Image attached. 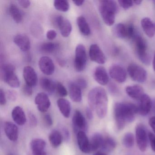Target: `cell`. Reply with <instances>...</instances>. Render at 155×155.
Masks as SVG:
<instances>
[{
	"mask_svg": "<svg viewBox=\"0 0 155 155\" xmlns=\"http://www.w3.org/2000/svg\"><path fill=\"white\" fill-rule=\"evenodd\" d=\"M138 108L136 105L128 102H117L114 105V115L118 129L122 130L127 123L134 121Z\"/></svg>",
	"mask_w": 155,
	"mask_h": 155,
	"instance_id": "6da1fadb",
	"label": "cell"
},
{
	"mask_svg": "<svg viewBox=\"0 0 155 155\" xmlns=\"http://www.w3.org/2000/svg\"><path fill=\"white\" fill-rule=\"evenodd\" d=\"M88 102L90 108L96 111L100 118H103L107 115L108 97L106 91L101 87L93 88L88 95Z\"/></svg>",
	"mask_w": 155,
	"mask_h": 155,
	"instance_id": "7a4b0ae2",
	"label": "cell"
},
{
	"mask_svg": "<svg viewBox=\"0 0 155 155\" xmlns=\"http://www.w3.org/2000/svg\"><path fill=\"white\" fill-rule=\"evenodd\" d=\"M98 9L104 23L108 26L113 25L118 10L117 2L111 0L100 1Z\"/></svg>",
	"mask_w": 155,
	"mask_h": 155,
	"instance_id": "3957f363",
	"label": "cell"
},
{
	"mask_svg": "<svg viewBox=\"0 0 155 155\" xmlns=\"http://www.w3.org/2000/svg\"><path fill=\"white\" fill-rule=\"evenodd\" d=\"M15 66L12 64H5L2 66L1 76L4 81L10 87L18 88L20 86V81L15 73Z\"/></svg>",
	"mask_w": 155,
	"mask_h": 155,
	"instance_id": "277c9868",
	"label": "cell"
},
{
	"mask_svg": "<svg viewBox=\"0 0 155 155\" xmlns=\"http://www.w3.org/2000/svg\"><path fill=\"white\" fill-rule=\"evenodd\" d=\"M135 42V48L137 55L142 63L149 65L150 59L147 51V47L145 40L139 35H136L133 38Z\"/></svg>",
	"mask_w": 155,
	"mask_h": 155,
	"instance_id": "5b68a950",
	"label": "cell"
},
{
	"mask_svg": "<svg viewBox=\"0 0 155 155\" xmlns=\"http://www.w3.org/2000/svg\"><path fill=\"white\" fill-rule=\"evenodd\" d=\"M114 36L121 39L134 38L136 36V31L132 24L125 25L122 23L115 25L112 29Z\"/></svg>",
	"mask_w": 155,
	"mask_h": 155,
	"instance_id": "8992f818",
	"label": "cell"
},
{
	"mask_svg": "<svg viewBox=\"0 0 155 155\" xmlns=\"http://www.w3.org/2000/svg\"><path fill=\"white\" fill-rule=\"evenodd\" d=\"M87 63V54L86 48L82 44H79L75 50L74 68L78 72L83 71L86 67Z\"/></svg>",
	"mask_w": 155,
	"mask_h": 155,
	"instance_id": "52a82bcc",
	"label": "cell"
},
{
	"mask_svg": "<svg viewBox=\"0 0 155 155\" xmlns=\"http://www.w3.org/2000/svg\"><path fill=\"white\" fill-rule=\"evenodd\" d=\"M127 71L130 77L134 81L144 83L147 80V71L138 65L130 64L128 67Z\"/></svg>",
	"mask_w": 155,
	"mask_h": 155,
	"instance_id": "ba28073f",
	"label": "cell"
},
{
	"mask_svg": "<svg viewBox=\"0 0 155 155\" xmlns=\"http://www.w3.org/2000/svg\"><path fill=\"white\" fill-rule=\"evenodd\" d=\"M136 137L139 149L142 151H146L147 146V136L144 126L138 124L136 127Z\"/></svg>",
	"mask_w": 155,
	"mask_h": 155,
	"instance_id": "9c48e42d",
	"label": "cell"
},
{
	"mask_svg": "<svg viewBox=\"0 0 155 155\" xmlns=\"http://www.w3.org/2000/svg\"><path fill=\"white\" fill-rule=\"evenodd\" d=\"M72 125L74 131L76 133L80 131L85 132L87 128L86 119L80 110H75L72 117Z\"/></svg>",
	"mask_w": 155,
	"mask_h": 155,
	"instance_id": "30bf717a",
	"label": "cell"
},
{
	"mask_svg": "<svg viewBox=\"0 0 155 155\" xmlns=\"http://www.w3.org/2000/svg\"><path fill=\"white\" fill-rule=\"evenodd\" d=\"M109 73L111 78L119 83H123L127 79L126 70L123 67L118 64H114L110 66Z\"/></svg>",
	"mask_w": 155,
	"mask_h": 155,
	"instance_id": "8fae6325",
	"label": "cell"
},
{
	"mask_svg": "<svg viewBox=\"0 0 155 155\" xmlns=\"http://www.w3.org/2000/svg\"><path fill=\"white\" fill-rule=\"evenodd\" d=\"M89 56L91 60L99 64L106 62V58L101 49L97 44H92L89 49Z\"/></svg>",
	"mask_w": 155,
	"mask_h": 155,
	"instance_id": "7c38bea8",
	"label": "cell"
},
{
	"mask_svg": "<svg viewBox=\"0 0 155 155\" xmlns=\"http://www.w3.org/2000/svg\"><path fill=\"white\" fill-rule=\"evenodd\" d=\"M39 67L41 72L45 75L50 76L54 73L55 66L51 58L47 56L41 57L38 62Z\"/></svg>",
	"mask_w": 155,
	"mask_h": 155,
	"instance_id": "4fadbf2b",
	"label": "cell"
},
{
	"mask_svg": "<svg viewBox=\"0 0 155 155\" xmlns=\"http://www.w3.org/2000/svg\"><path fill=\"white\" fill-rule=\"evenodd\" d=\"M35 102L39 111L42 113L47 112L51 106L49 98L46 93L40 92L35 97Z\"/></svg>",
	"mask_w": 155,
	"mask_h": 155,
	"instance_id": "5bb4252c",
	"label": "cell"
},
{
	"mask_svg": "<svg viewBox=\"0 0 155 155\" xmlns=\"http://www.w3.org/2000/svg\"><path fill=\"white\" fill-rule=\"evenodd\" d=\"M23 76L26 84L34 87L38 83V75L35 70L30 66H26L23 69Z\"/></svg>",
	"mask_w": 155,
	"mask_h": 155,
	"instance_id": "9a60e30c",
	"label": "cell"
},
{
	"mask_svg": "<svg viewBox=\"0 0 155 155\" xmlns=\"http://www.w3.org/2000/svg\"><path fill=\"white\" fill-rule=\"evenodd\" d=\"M77 141L79 148L82 152L89 153L91 152L90 142L85 132L80 131L77 133Z\"/></svg>",
	"mask_w": 155,
	"mask_h": 155,
	"instance_id": "2e32d148",
	"label": "cell"
},
{
	"mask_svg": "<svg viewBox=\"0 0 155 155\" xmlns=\"http://www.w3.org/2000/svg\"><path fill=\"white\" fill-rule=\"evenodd\" d=\"M46 147V141L42 139H34L31 142V148L33 155H47L45 150Z\"/></svg>",
	"mask_w": 155,
	"mask_h": 155,
	"instance_id": "e0dca14e",
	"label": "cell"
},
{
	"mask_svg": "<svg viewBox=\"0 0 155 155\" xmlns=\"http://www.w3.org/2000/svg\"><path fill=\"white\" fill-rule=\"evenodd\" d=\"M93 77L95 80L102 86L107 84L109 81L107 71L102 66H99L96 68L93 73Z\"/></svg>",
	"mask_w": 155,
	"mask_h": 155,
	"instance_id": "ac0fdd59",
	"label": "cell"
},
{
	"mask_svg": "<svg viewBox=\"0 0 155 155\" xmlns=\"http://www.w3.org/2000/svg\"><path fill=\"white\" fill-rule=\"evenodd\" d=\"M13 41L22 51H28L30 49V40L26 34H18L14 37Z\"/></svg>",
	"mask_w": 155,
	"mask_h": 155,
	"instance_id": "d6986e66",
	"label": "cell"
},
{
	"mask_svg": "<svg viewBox=\"0 0 155 155\" xmlns=\"http://www.w3.org/2000/svg\"><path fill=\"white\" fill-rule=\"evenodd\" d=\"M151 101L148 95L144 94L140 99V104L138 108V113L141 116L147 115L151 108Z\"/></svg>",
	"mask_w": 155,
	"mask_h": 155,
	"instance_id": "ffe728a7",
	"label": "cell"
},
{
	"mask_svg": "<svg viewBox=\"0 0 155 155\" xmlns=\"http://www.w3.org/2000/svg\"><path fill=\"white\" fill-rule=\"evenodd\" d=\"M68 87L71 99L75 102H80L82 98L81 89L76 84L75 81L70 82Z\"/></svg>",
	"mask_w": 155,
	"mask_h": 155,
	"instance_id": "44dd1931",
	"label": "cell"
},
{
	"mask_svg": "<svg viewBox=\"0 0 155 155\" xmlns=\"http://www.w3.org/2000/svg\"><path fill=\"white\" fill-rule=\"evenodd\" d=\"M4 130L7 137L12 141L18 140V127L14 123L7 121L4 126Z\"/></svg>",
	"mask_w": 155,
	"mask_h": 155,
	"instance_id": "7402d4cb",
	"label": "cell"
},
{
	"mask_svg": "<svg viewBox=\"0 0 155 155\" xmlns=\"http://www.w3.org/2000/svg\"><path fill=\"white\" fill-rule=\"evenodd\" d=\"M12 117L14 122L19 126L24 125L27 121L25 112L23 109L19 106H17L13 109Z\"/></svg>",
	"mask_w": 155,
	"mask_h": 155,
	"instance_id": "603a6c76",
	"label": "cell"
},
{
	"mask_svg": "<svg viewBox=\"0 0 155 155\" xmlns=\"http://www.w3.org/2000/svg\"><path fill=\"white\" fill-rule=\"evenodd\" d=\"M141 25L145 34L151 38L155 34V22H153L150 18H145L141 21Z\"/></svg>",
	"mask_w": 155,
	"mask_h": 155,
	"instance_id": "cb8c5ba5",
	"label": "cell"
},
{
	"mask_svg": "<svg viewBox=\"0 0 155 155\" xmlns=\"http://www.w3.org/2000/svg\"><path fill=\"white\" fill-rule=\"evenodd\" d=\"M104 138L103 136L99 133H95L92 135L90 140L91 152L101 149L104 143Z\"/></svg>",
	"mask_w": 155,
	"mask_h": 155,
	"instance_id": "d4e9b609",
	"label": "cell"
},
{
	"mask_svg": "<svg viewBox=\"0 0 155 155\" xmlns=\"http://www.w3.org/2000/svg\"><path fill=\"white\" fill-rule=\"evenodd\" d=\"M126 92L130 97L135 100L140 99L144 94L143 89L139 85L128 86L126 87Z\"/></svg>",
	"mask_w": 155,
	"mask_h": 155,
	"instance_id": "484cf974",
	"label": "cell"
},
{
	"mask_svg": "<svg viewBox=\"0 0 155 155\" xmlns=\"http://www.w3.org/2000/svg\"><path fill=\"white\" fill-rule=\"evenodd\" d=\"M57 105L61 113L64 117H69L71 112L70 102L65 99L60 98L57 101Z\"/></svg>",
	"mask_w": 155,
	"mask_h": 155,
	"instance_id": "4316f807",
	"label": "cell"
},
{
	"mask_svg": "<svg viewBox=\"0 0 155 155\" xmlns=\"http://www.w3.org/2000/svg\"><path fill=\"white\" fill-rule=\"evenodd\" d=\"M40 85L43 90L51 95L54 93L56 90V83L48 78H42L41 79Z\"/></svg>",
	"mask_w": 155,
	"mask_h": 155,
	"instance_id": "83f0119b",
	"label": "cell"
},
{
	"mask_svg": "<svg viewBox=\"0 0 155 155\" xmlns=\"http://www.w3.org/2000/svg\"><path fill=\"white\" fill-rule=\"evenodd\" d=\"M63 137L61 132L57 130H52L49 136V140L52 147L57 148L62 143Z\"/></svg>",
	"mask_w": 155,
	"mask_h": 155,
	"instance_id": "f1b7e54d",
	"label": "cell"
},
{
	"mask_svg": "<svg viewBox=\"0 0 155 155\" xmlns=\"http://www.w3.org/2000/svg\"><path fill=\"white\" fill-rule=\"evenodd\" d=\"M77 24L80 31L82 35L88 36L91 34V29L88 23L83 16H80L77 18Z\"/></svg>",
	"mask_w": 155,
	"mask_h": 155,
	"instance_id": "f546056e",
	"label": "cell"
},
{
	"mask_svg": "<svg viewBox=\"0 0 155 155\" xmlns=\"http://www.w3.org/2000/svg\"><path fill=\"white\" fill-rule=\"evenodd\" d=\"M9 12L12 18L15 22L20 23L23 19V14L17 5L11 4L9 7Z\"/></svg>",
	"mask_w": 155,
	"mask_h": 155,
	"instance_id": "4dcf8cb0",
	"label": "cell"
},
{
	"mask_svg": "<svg viewBox=\"0 0 155 155\" xmlns=\"http://www.w3.org/2000/svg\"><path fill=\"white\" fill-rule=\"evenodd\" d=\"M61 36L64 38H68L72 31V25L68 20L64 19L59 27Z\"/></svg>",
	"mask_w": 155,
	"mask_h": 155,
	"instance_id": "1f68e13d",
	"label": "cell"
},
{
	"mask_svg": "<svg viewBox=\"0 0 155 155\" xmlns=\"http://www.w3.org/2000/svg\"><path fill=\"white\" fill-rule=\"evenodd\" d=\"M115 140L110 137H106L104 138V143L101 150L103 151L110 152L112 151L116 147Z\"/></svg>",
	"mask_w": 155,
	"mask_h": 155,
	"instance_id": "d6a6232c",
	"label": "cell"
},
{
	"mask_svg": "<svg viewBox=\"0 0 155 155\" xmlns=\"http://www.w3.org/2000/svg\"><path fill=\"white\" fill-rule=\"evenodd\" d=\"M53 5L56 9L62 12H67L69 9V3L66 0H56Z\"/></svg>",
	"mask_w": 155,
	"mask_h": 155,
	"instance_id": "836d02e7",
	"label": "cell"
},
{
	"mask_svg": "<svg viewBox=\"0 0 155 155\" xmlns=\"http://www.w3.org/2000/svg\"><path fill=\"white\" fill-rule=\"evenodd\" d=\"M58 44L53 42H46L41 46V51L46 53H52L57 50L58 48Z\"/></svg>",
	"mask_w": 155,
	"mask_h": 155,
	"instance_id": "e575fe53",
	"label": "cell"
},
{
	"mask_svg": "<svg viewBox=\"0 0 155 155\" xmlns=\"http://www.w3.org/2000/svg\"><path fill=\"white\" fill-rule=\"evenodd\" d=\"M122 144L126 147H132L134 144V137L133 134L128 132L125 134L122 139Z\"/></svg>",
	"mask_w": 155,
	"mask_h": 155,
	"instance_id": "d590c367",
	"label": "cell"
},
{
	"mask_svg": "<svg viewBox=\"0 0 155 155\" xmlns=\"http://www.w3.org/2000/svg\"><path fill=\"white\" fill-rule=\"evenodd\" d=\"M56 91L57 93L61 97H65L68 95V92L64 85L60 82L56 84Z\"/></svg>",
	"mask_w": 155,
	"mask_h": 155,
	"instance_id": "8d00e7d4",
	"label": "cell"
},
{
	"mask_svg": "<svg viewBox=\"0 0 155 155\" xmlns=\"http://www.w3.org/2000/svg\"><path fill=\"white\" fill-rule=\"evenodd\" d=\"M120 6L125 10L129 9L134 5V2L131 0H119L118 1Z\"/></svg>",
	"mask_w": 155,
	"mask_h": 155,
	"instance_id": "74e56055",
	"label": "cell"
},
{
	"mask_svg": "<svg viewBox=\"0 0 155 155\" xmlns=\"http://www.w3.org/2000/svg\"><path fill=\"white\" fill-rule=\"evenodd\" d=\"M22 92L25 96L30 97L33 93L32 87L28 84H25L22 88Z\"/></svg>",
	"mask_w": 155,
	"mask_h": 155,
	"instance_id": "f35d334b",
	"label": "cell"
},
{
	"mask_svg": "<svg viewBox=\"0 0 155 155\" xmlns=\"http://www.w3.org/2000/svg\"><path fill=\"white\" fill-rule=\"evenodd\" d=\"M29 120V124L31 127H36L37 126V119L36 116L32 113H29L28 114Z\"/></svg>",
	"mask_w": 155,
	"mask_h": 155,
	"instance_id": "ab89813d",
	"label": "cell"
},
{
	"mask_svg": "<svg viewBox=\"0 0 155 155\" xmlns=\"http://www.w3.org/2000/svg\"><path fill=\"white\" fill-rule=\"evenodd\" d=\"M75 82L81 89L86 88L87 86V83L86 80L82 78L78 79Z\"/></svg>",
	"mask_w": 155,
	"mask_h": 155,
	"instance_id": "60d3db41",
	"label": "cell"
},
{
	"mask_svg": "<svg viewBox=\"0 0 155 155\" xmlns=\"http://www.w3.org/2000/svg\"><path fill=\"white\" fill-rule=\"evenodd\" d=\"M43 121L46 126L48 127H50L53 124V120L52 117L49 114H46L43 117Z\"/></svg>",
	"mask_w": 155,
	"mask_h": 155,
	"instance_id": "b9f144b4",
	"label": "cell"
},
{
	"mask_svg": "<svg viewBox=\"0 0 155 155\" xmlns=\"http://www.w3.org/2000/svg\"><path fill=\"white\" fill-rule=\"evenodd\" d=\"M7 96L10 100L15 101L17 100L18 95L16 91L13 90H9L7 92Z\"/></svg>",
	"mask_w": 155,
	"mask_h": 155,
	"instance_id": "7bdbcfd3",
	"label": "cell"
},
{
	"mask_svg": "<svg viewBox=\"0 0 155 155\" xmlns=\"http://www.w3.org/2000/svg\"><path fill=\"white\" fill-rule=\"evenodd\" d=\"M148 137L151 149L154 152H155V135L151 132H149L148 134Z\"/></svg>",
	"mask_w": 155,
	"mask_h": 155,
	"instance_id": "ee69618b",
	"label": "cell"
},
{
	"mask_svg": "<svg viewBox=\"0 0 155 155\" xmlns=\"http://www.w3.org/2000/svg\"><path fill=\"white\" fill-rule=\"evenodd\" d=\"M7 103L6 94L2 89H0V104L3 106Z\"/></svg>",
	"mask_w": 155,
	"mask_h": 155,
	"instance_id": "f6af8a7d",
	"label": "cell"
},
{
	"mask_svg": "<svg viewBox=\"0 0 155 155\" xmlns=\"http://www.w3.org/2000/svg\"><path fill=\"white\" fill-rule=\"evenodd\" d=\"M57 32H56L55 30H49L47 32V34H46L47 38H48V39L49 40H54V39L57 37Z\"/></svg>",
	"mask_w": 155,
	"mask_h": 155,
	"instance_id": "bcb514c9",
	"label": "cell"
},
{
	"mask_svg": "<svg viewBox=\"0 0 155 155\" xmlns=\"http://www.w3.org/2000/svg\"><path fill=\"white\" fill-rule=\"evenodd\" d=\"M18 3L24 8H28L31 5V2L28 0H20L19 1Z\"/></svg>",
	"mask_w": 155,
	"mask_h": 155,
	"instance_id": "7dc6e473",
	"label": "cell"
},
{
	"mask_svg": "<svg viewBox=\"0 0 155 155\" xmlns=\"http://www.w3.org/2000/svg\"><path fill=\"white\" fill-rule=\"evenodd\" d=\"M61 133L63 139H65V140H69L70 139V133L67 129L65 128L62 129V133Z\"/></svg>",
	"mask_w": 155,
	"mask_h": 155,
	"instance_id": "c3c4849f",
	"label": "cell"
},
{
	"mask_svg": "<svg viewBox=\"0 0 155 155\" xmlns=\"http://www.w3.org/2000/svg\"><path fill=\"white\" fill-rule=\"evenodd\" d=\"M149 124L155 134V116L151 117L149 120Z\"/></svg>",
	"mask_w": 155,
	"mask_h": 155,
	"instance_id": "681fc988",
	"label": "cell"
},
{
	"mask_svg": "<svg viewBox=\"0 0 155 155\" xmlns=\"http://www.w3.org/2000/svg\"><path fill=\"white\" fill-rule=\"evenodd\" d=\"M86 116L89 120H92L93 118L92 110L90 107H87L86 110Z\"/></svg>",
	"mask_w": 155,
	"mask_h": 155,
	"instance_id": "f907efd6",
	"label": "cell"
},
{
	"mask_svg": "<svg viewBox=\"0 0 155 155\" xmlns=\"http://www.w3.org/2000/svg\"><path fill=\"white\" fill-rule=\"evenodd\" d=\"M73 2L75 5L79 7V6H81V5H83V3H84L85 1H83V0H80V1H73Z\"/></svg>",
	"mask_w": 155,
	"mask_h": 155,
	"instance_id": "816d5d0a",
	"label": "cell"
},
{
	"mask_svg": "<svg viewBox=\"0 0 155 155\" xmlns=\"http://www.w3.org/2000/svg\"><path fill=\"white\" fill-rule=\"evenodd\" d=\"M58 63L61 66V67L65 66L66 64V61L61 59H59L58 60Z\"/></svg>",
	"mask_w": 155,
	"mask_h": 155,
	"instance_id": "f5cc1de1",
	"label": "cell"
},
{
	"mask_svg": "<svg viewBox=\"0 0 155 155\" xmlns=\"http://www.w3.org/2000/svg\"><path fill=\"white\" fill-rule=\"evenodd\" d=\"M93 155H107L104 152L102 151H97L95 152Z\"/></svg>",
	"mask_w": 155,
	"mask_h": 155,
	"instance_id": "db71d44e",
	"label": "cell"
},
{
	"mask_svg": "<svg viewBox=\"0 0 155 155\" xmlns=\"http://www.w3.org/2000/svg\"><path fill=\"white\" fill-rule=\"evenodd\" d=\"M134 2V4L136 5H139L141 4L142 1H140V0H137V1H133Z\"/></svg>",
	"mask_w": 155,
	"mask_h": 155,
	"instance_id": "11a10c76",
	"label": "cell"
},
{
	"mask_svg": "<svg viewBox=\"0 0 155 155\" xmlns=\"http://www.w3.org/2000/svg\"><path fill=\"white\" fill-rule=\"evenodd\" d=\"M153 69L155 71V54L154 55L153 60Z\"/></svg>",
	"mask_w": 155,
	"mask_h": 155,
	"instance_id": "9f6ffc18",
	"label": "cell"
},
{
	"mask_svg": "<svg viewBox=\"0 0 155 155\" xmlns=\"http://www.w3.org/2000/svg\"><path fill=\"white\" fill-rule=\"evenodd\" d=\"M7 155H13V154L12 153H9V154H7Z\"/></svg>",
	"mask_w": 155,
	"mask_h": 155,
	"instance_id": "6f0895ef",
	"label": "cell"
},
{
	"mask_svg": "<svg viewBox=\"0 0 155 155\" xmlns=\"http://www.w3.org/2000/svg\"><path fill=\"white\" fill-rule=\"evenodd\" d=\"M152 2H153V3H154V4H155V1H152Z\"/></svg>",
	"mask_w": 155,
	"mask_h": 155,
	"instance_id": "680465c9",
	"label": "cell"
}]
</instances>
